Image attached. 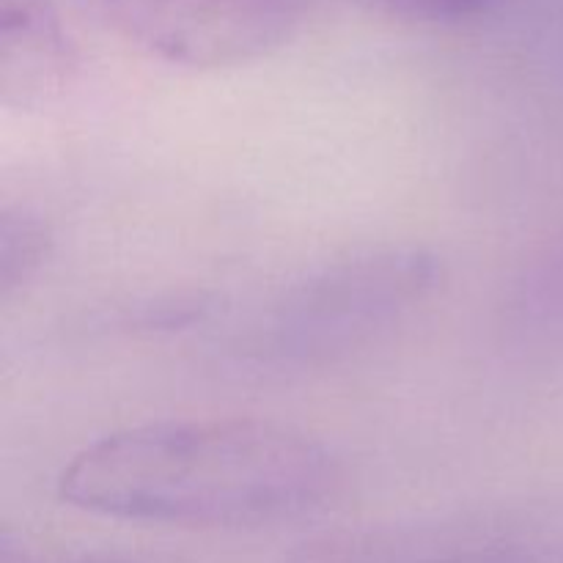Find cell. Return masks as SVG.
I'll use <instances>...</instances> for the list:
<instances>
[{
    "mask_svg": "<svg viewBox=\"0 0 563 563\" xmlns=\"http://www.w3.org/2000/svg\"><path fill=\"white\" fill-rule=\"evenodd\" d=\"M339 482L333 451L289 423L185 418L82 445L58 473V498L108 520L256 528L308 515Z\"/></svg>",
    "mask_w": 563,
    "mask_h": 563,
    "instance_id": "cell-1",
    "label": "cell"
},
{
    "mask_svg": "<svg viewBox=\"0 0 563 563\" xmlns=\"http://www.w3.org/2000/svg\"><path fill=\"white\" fill-rule=\"evenodd\" d=\"M443 280V258L416 242L357 247L286 284L247 346L269 366H328L416 313Z\"/></svg>",
    "mask_w": 563,
    "mask_h": 563,
    "instance_id": "cell-2",
    "label": "cell"
},
{
    "mask_svg": "<svg viewBox=\"0 0 563 563\" xmlns=\"http://www.w3.org/2000/svg\"><path fill=\"white\" fill-rule=\"evenodd\" d=\"M313 0H99L115 33L179 69L251 64L289 42Z\"/></svg>",
    "mask_w": 563,
    "mask_h": 563,
    "instance_id": "cell-3",
    "label": "cell"
},
{
    "mask_svg": "<svg viewBox=\"0 0 563 563\" xmlns=\"http://www.w3.org/2000/svg\"><path fill=\"white\" fill-rule=\"evenodd\" d=\"M295 563H531V555L517 522L476 517L335 533L308 544Z\"/></svg>",
    "mask_w": 563,
    "mask_h": 563,
    "instance_id": "cell-4",
    "label": "cell"
},
{
    "mask_svg": "<svg viewBox=\"0 0 563 563\" xmlns=\"http://www.w3.org/2000/svg\"><path fill=\"white\" fill-rule=\"evenodd\" d=\"M80 53L53 0H0V104L14 113L53 108L69 93Z\"/></svg>",
    "mask_w": 563,
    "mask_h": 563,
    "instance_id": "cell-5",
    "label": "cell"
},
{
    "mask_svg": "<svg viewBox=\"0 0 563 563\" xmlns=\"http://www.w3.org/2000/svg\"><path fill=\"white\" fill-rule=\"evenodd\" d=\"M506 324L522 333H548L563 324V240L544 247L511 280Z\"/></svg>",
    "mask_w": 563,
    "mask_h": 563,
    "instance_id": "cell-6",
    "label": "cell"
},
{
    "mask_svg": "<svg viewBox=\"0 0 563 563\" xmlns=\"http://www.w3.org/2000/svg\"><path fill=\"white\" fill-rule=\"evenodd\" d=\"M53 253V229L47 218L27 203H3L0 209V297L9 300L25 289Z\"/></svg>",
    "mask_w": 563,
    "mask_h": 563,
    "instance_id": "cell-7",
    "label": "cell"
},
{
    "mask_svg": "<svg viewBox=\"0 0 563 563\" xmlns=\"http://www.w3.org/2000/svg\"><path fill=\"white\" fill-rule=\"evenodd\" d=\"M212 308L214 295L209 291H159L121 306L115 324L130 333H176L201 324Z\"/></svg>",
    "mask_w": 563,
    "mask_h": 563,
    "instance_id": "cell-8",
    "label": "cell"
},
{
    "mask_svg": "<svg viewBox=\"0 0 563 563\" xmlns=\"http://www.w3.org/2000/svg\"><path fill=\"white\" fill-rule=\"evenodd\" d=\"M363 3L396 20L449 27L487 14L498 0H363Z\"/></svg>",
    "mask_w": 563,
    "mask_h": 563,
    "instance_id": "cell-9",
    "label": "cell"
},
{
    "mask_svg": "<svg viewBox=\"0 0 563 563\" xmlns=\"http://www.w3.org/2000/svg\"><path fill=\"white\" fill-rule=\"evenodd\" d=\"M77 563H137V561H130L124 559V555H110V553H97V555H86V559H80Z\"/></svg>",
    "mask_w": 563,
    "mask_h": 563,
    "instance_id": "cell-10",
    "label": "cell"
}]
</instances>
